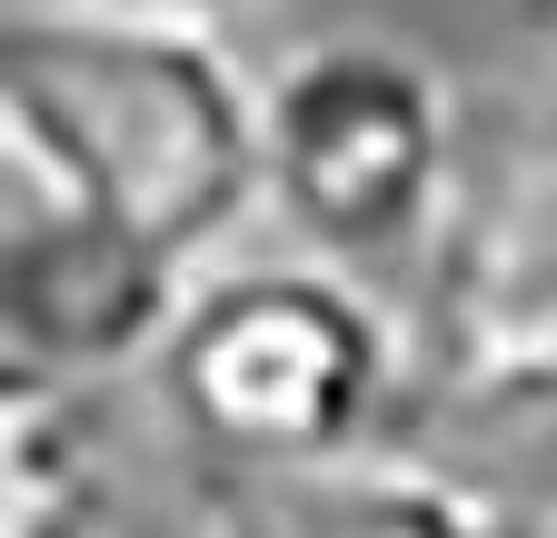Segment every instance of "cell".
I'll return each mask as SVG.
<instances>
[{
    "mask_svg": "<svg viewBox=\"0 0 557 538\" xmlns=\"http://www.w3.org/2000/svg\"><path fill=\"white\" fill-rule=\"evenodd\" d=\"M528 21H537V40H547V60H557V0H528Z\"/></svg>",
    "mask_w": 557,
    "mask_h": 538,
    "instance_id": "obj_8",
    "label": "cell"
},
{
    "mask_svg": "<svg viewBox=\"0 0 557 538\" xmlns=\"http://www.w3.org/2000/svg\"><path fill=\"white\" fill-rule=\"evenodd\" d=\"M70 11H189V21H220L239 0H70Z\"/></svg>",
    "mask_w": 557,
    "mask_h": 538,
    "instance_id": "obj_7",
    "label": "cell"
},
{
    "mask_svg": "<svg viewBox=\"0 0 557 538\" xmlns=\"http://www.w3.org/2000/svg\"><path fill=\"white\" fill-rule=\"evenodd\" d=\"M537 120H547V130H557V90H547V110H537Z\"/></svg>",
    "mask_w": 557,
    "mask_h": 538,
    "instance_id": "obj_9",
    "label": "cell"
},
{
    "mask_svg": "<svg viewBox=\"0 0 557 538\" xmlns=\"http://www.w3.org/2000/svg\"><path fill=\"white\" fill-rule=\"evenodd\" d=\"M418 389L468 429L557 419V130L528 120L518 140L458 180L418 280Z\"/></svg>",
    "mask_w": 557,
    "mask_h": 538,
    "instance_id": "obj_4",
    "label": "cell"
},
{
    "mask_svg": "<svg viewBox=\"0 0 557 538\" xmlns=\"http://www.w3.org/2000/svg\"><path fill=\"white\" fill-rule=\"evenodd\" d=\"M160 409L209 468H309L369 449L418 379L408 319L348 259H239L180 299L150 359Z\"/></svg>",
    "mask_w": 557,
    "mask_h": 538,
    "instance_id": "obj_2",
    "label": "cell"
},
{
    "mask_svg": "<svg viewBox=\"0 0 557 538\" xmlns=\"http://www.w3.org/2000/svg\"><path fill=\"white\" fill-rule=\"evenodd\" d=\"M81 389L0 359V538H120V468Z\"/></svg>",
    "mask_w": 557,
    "mask_h": 538,
    "instance_id": "obj_6",
    "label": "cell"
},
{
    "mask_svg": "<svg viewBox=\"0 0 557 538\" xmlns=\"http://www.w3.org/2000/svg\"><path fill=\"white\" fill-rule=\"evenodd\" d=\"M189 538H557L528 499L429 458H309V468H209L189 479Z\"/></svg>",
    "mask_w": 557,
    "mask_h": 538,
    "instance_id": "obj_5",
    "label": "cell"
},
{
    "mask_svg": "<svg viewBox=\"0 0 557 538\" xmlns=\"http://www.w3.org/2000/svg\"><path fill=\"white\" fill-rule=\"evenodd\" d=\"M0 100L40 110L100 199L150 240L180 280L269 210V130L259 71L189 11H70V0H11L0 21Z\"/></svg>",
    "mask_w": 557,
    "mask_h": 538,
    "instance_id": "obj_1",
    "label": "cell"
},
{
    "mask_svg": "<svg viewBox=\"0 0 557 538\" xmlns=\"http://www.w3.org/2000/svg\"><path fill=\"white\" fill-rule=\"evenodd\" d=\"M259 130H269V210L348 269L429 249L468 180L448 71L379 30L299 40L278 71H259Z\"/></svg>",
    "mask_w": 557,
    "mask_h": 538,
    "instance_id": "obj_3",
    "label": "cell"
}]
</instances>
